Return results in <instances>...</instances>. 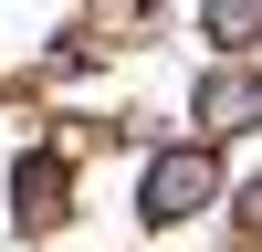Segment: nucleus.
Instances as JSON below:
<instances>
[{
  "label": "nucleus",
  "instance_id": "1",
  "mask_svg": "<svg viewBox=\"0 0 262 252\" xmlns=\"http://www.w3.org/2000/svg\"><path fill=\"white\" fill-rule=\"evenodd\" d=\"M221 189V168H210V147H168L158 168H147V221H189V210Z\"/></svg>",
  "mask_w": 262,
  "mask_h": 252
},
{
  "label": "nucleus",
  "instance_id": "2",
  "mask_svg": "<svg viewBox=\"0 0 262 252\" xmlns=\"http://www.w3.org/2000/svg\"><path fill=\"white\" fill-rule=\"evenodd\" d=\"M200 116H210V126H262V74H210Z\"/></svg>",
  "mask_w": 262,
  "mask_h": 252
},
{
  "label": "nucleus",
  "instance_id": "3",
  "mask_svg": "<svg viewBox=\"0 0 262 252\" xmlns=\"http://www.w3.org/2000/svg\"><path fill=\"white\" fill-rule=\"evenodd\" d=\"M210 42H262V0H210Z\"/></svg>",
  "mask_w": 262,
  "mask_h": 252
}]
</instances>
